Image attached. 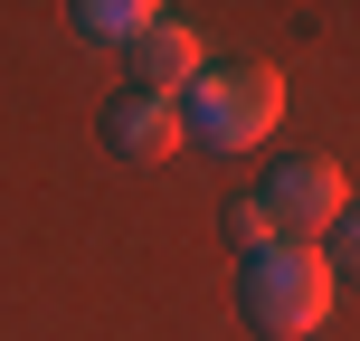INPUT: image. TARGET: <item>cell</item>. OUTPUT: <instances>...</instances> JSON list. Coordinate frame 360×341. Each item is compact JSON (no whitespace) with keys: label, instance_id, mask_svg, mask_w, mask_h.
Wrapping results in <instances>:
<instances>
[{"label":"cell","instance_id":"obj_1","mask_svg":"<svg viewBox=\"0 0 360 341\" xmlns=\"http://www.w3.org/2000/svg\"><path fill=\"white\" fill-rule=\"evenodd\" d=\"M171 105H180V133H199L209 152H247V143H266L285 124V76L237 57V67H199Z\"/></svg>","mask_w":360,"mask_h":341},{"label":"cell","instance_id":"obj_2","mask_svg":"<svg viewBox=\"0 0 360 341\" xmlns=\"http://www.w3.org/2000/svg\"><path fill=\"white\" fill-rule=\"evenodd\" d=\"M247 323L275 332V341H313L332 323V266L323 247H294V237H275V247L247 256Z\"/></svg>","mask_w":360,"mask_h":341},{"label":"cell","instance_id":"obj_3","mask_svg":"<svg viewBox=\"0 0 360 341\" xmlns=\"http://www.w3.org/2000/svg\"><path fill=\"white\" fill-rule=\"evenodd\" d=\"M256 199H266L275 237H294V247L332 237V228H342V209H351V190H342V162H285V171H275Z\"/></svg>","mask_w":360,"mask_h":341},{"label":"cell","instance_id":"obj_4","mask_svg":"<svg viewBox=\"0 0 360 341\" xmlns=\"http://www.w3.org/2000/svg\"><path fill=\"white\" fill-rule=\"evenodd\" d=\"M133 67H143V95H180L209 57H199V29H190V19H152V29L133 38Z\"/></svg>","mask_w":360,"mask_h":341},{"label":"cell","instance_id":"obj_5","mask_svg":"<svg viewBox=\"0 0 360 341\" xmlns=\"http://www.w3.org/2000/svg\"><path fill=\"white\" fill-rule=\"evenodd\" d=\"M105 143L124 152V162H162V152L180 143V105L171 95H124V105L105 114Z\"/></svg>","mask_w":360,"mask_h":341},{"label":"cell","instance_id":"obj_6","mask_svg":"<svg viewBox=\"0 0 360 341\" xmlns=\"http://www.w3.org/2000/svg\"><path fill=\"white\" fill-rule=\"evenodd\" d=\"M152 19H162L152 0H76V29H86L95 48H133V38H143Z\"/></svg>","mask_w":360,"mask_h":341},{"label":"cell","instance_id":"obj_7","mask_svg":"<svg viewBox=\"0 0 360 341\" xmlns=\"http://www.w3.org/2000/svg\"><path fill=\"white\" fill-rule=\"evenodd\" d=\"M228 247H247V256H256V247H275V218H266V199H256V190H247V199H228Z\"/></svg>","mask_w":360,"mask_h":341}]
</instances>
